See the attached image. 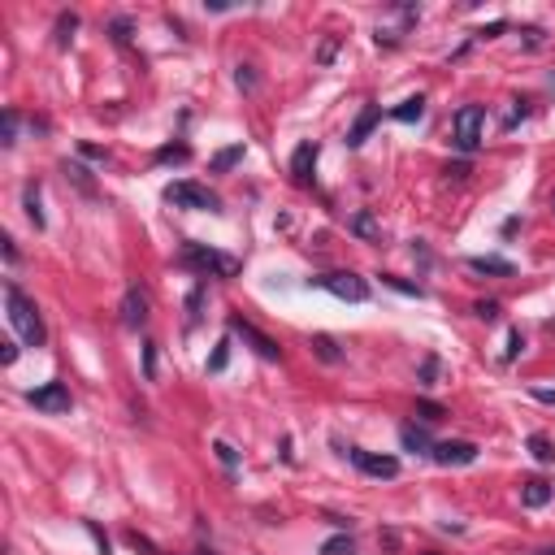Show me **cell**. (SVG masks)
I'll use <instances>...</instances> for the list:
<instances>
[{
	"mask_svg": "<svg viewBox=\"0 0 555 555\" xmlns=\"http://www.w3.org/2000/svg\"><path fill=\"white\" fill-rule=\"evenodd\" d=\"M469 269H473V273H494V278H512V273H516V265L504 260V256H473Z\"/></svg>",
	"mask_w": 555,
	"mask_h": 555,
	"instance_id": "15",
	"label": "cell"
},
{
	"mask_svg": "<svg viewBox=\"0 0 555 555\" xmlns=\"http://www.w3.org/2000/svg\"><path fill=\"white\" fill-rule=\"evenodd\" d=\"M108 35H113V44H118V48H131V35H135L131 18H113V22H108Z\"/></svg>",
	"mask_w": 555,
	"mask_h": 555,
	"instance_id": "27",
	"label": "cell"
},
{
	"mask_svg": "<svg viewBox=\"0 0 555 555\" xmlns=\"http://www.w3.org/2000/svg\"><path fill=\"white\" fill-rule=\"evenodd\" d=\"M78 152H83L87 161H108V152H104V148H96V143H78Z\"/></svg>",
	"mask_w": 555,
	"mask_h": 555,
	"instance_id": "42",
	"label": "cell"
},
{
	"mask_svg": "<svg viewBox=\"0 0 555 555\" xmlns=\"http://www.w3.org/2000/svg\"><path fill=\"white\" fill-rule=\"evenodd\" d=\"M31 404L39 408V412H52V417H57V412H70V386L66 382H44V386H35V391H31Z\"/></svg>",
	"mask_w": 555,
	"mask_h": 555,
	"instance_id": "7",
	"label": "cell"
},
{
	"mask_svg": "<svg viewBox=\"0 0 555 555\" xmlns=\"http://www.w3.org/2000/svg\"><path fill=\"white\" fill-rule=\"evenodd\" d=\"M399 442H404L408 452H417V456H429V452H434V442H429V434H425L421 425H404V429H399Z\"/></svg>",
	"mask_w": 555,
	"mask_h": 555,
	"instance_id": "17",
	"label": "cell"
},
{
	"mask_svg": "<svg viewBox=\"0 0 555 555\" xmlns=\"http://www.w3.org/2000/svg\"><path fill=\"white\" fill-rule=\"evenodd\" d=\"M143 377L156 382V343H143Z\"/></svg>",
	"mask_w": 555,
	"mask_h": 555,
	"instance_id": "38",
	"label": "cell"
},
{
	"mask_svg": "<svg viewBox=\"0 0 555 555\" xmlns=\"http://www.w3.org/2000/svg\"><path fill=\"white\" fill-rule=\"evenodd\" d=\"M538 404H555V391H546V386H534V391H529Z\"/></svg>",
	"mask_w": 555,
	"mask_h": 555,
	"instance_id": "46",
	"label": "cell"
},
{
	"mask_svg": "<svg viewBox=\"0 0 555 555\" xmlns=\"http://www.w3.org/2000/svg\"><path fill=\"white\" fill-rule=\"evenodd\" d=\"M195 555H213V551H208V546H195Z\"/></svg>",
	"mask_w": 555,
	"mask_h": 555,
	"instance_id": "48",
	"label": "cell"
},
{
	"mask_svg": "<svg viewBox=\"0 0 555 555\" xmlns=\"http://www.w3.org/2000/svg\"><path fill=\"white\" fill-rule=\"evenodd\" d=\"M429 460L434 464H442V469H460V464H473L477 460V447L473 442H434V452H429Z\"/></svg>",
	"mask_w": 555,
	"mask_h": 555,
	"instance_id": "8",
	"label": "cell"
},
{
	"mask_svg": "<svg viewBox=\"0 0 555 555\" xmlns=\"http://www.w3.org/2000/svg\"><path fill=\"white\" fill-rule=\"evenodd\" d=\"M504 31H508V22H490V26L477 31V39H494V35H504Z\"/></svg>",
	"mask_w": 555,
	"mask_h": 555,
	"instance_id": "44",
	"label": "cell"
},
{
	"mask_svg": "<svg viewBox=\"0 0 555 555\" xmlns=\"http://www.w3.org/2000/svg\"><path fill=\"white\" fill-rule=\"evenodd\" d=\"M213 452H217V460L226 464V469H235V464H239V452L230 447V442H213Z\"/></svg>",
	"mask_w": 555,
	"mask_h": 555,
	"instance_id": "36",
	"label": "cell"
},
{
	"mask_svg": "<svg viewBox=\"0 0 555 555\" xmlns=\"http://www.w3.org/2000/svg\"><path fill=\"white\" fill-rule=\"evenodd\" d=\"M321 555H356V538L352 534H335L321 542Z\"/></svg>",
	"mask_w": 555,
	"mask_h": 555,
	"instance_id": "21",
	"label": "cell"
},
{
	"mask_svg": "<svg viewBox=\"0 0 555 555\" xmlns=\"http://www.w3.org/2000/svg\"><path fill=\"white\" fill-rule=\"evenodd\" d=\"M347 230H352L356 239H365V243H382V221L373 217V208H360V213H352Z\"/></svg>",
	"mask_w": 555,
	"mask_h": 555,
	"instance_id": "12",
	"label": "cell"
},
{
	"mask_svg": "<svg viewBox=\"0 0 555 555\" xmlns=\"http://www.w3.org/2000/svg\"><path fill=\"white\" fill-rule=\"evenodd\" d=\"M235 83H239V91H256V87H260L256 66H239V70H235Z\"/></svg>",
	"mask_w": 555,
	"mask_h": 555,
	"instance_id": "32",
	"label": "cell"
},
{
	"mask_svg": "<svg viewBox=\"0 0 555 555\" xmlns=\"http://www.w3.org/2000/svg\"><path fill=\"white\" fill-rule=\"evenodd\" d=\"M473 312H477L482 321H499V317H504V308H499V300H477V304H473Z\"/></svg>",
	"mask_w": 555,
	"mask_h": 555,
	"instance_id": "34",
	"label": "cell"
},
{
	"mask_svg": "<svg viewBox=\"0 0 555 555\" xmlns=\"http://www.w3.org/2000/svg\"><path fill=\"white\" fill-rule=\"evenodd\" d=\"M529 452H534L538 464H555V442H551L546 434H534V438H529Z\"/></svg>",
	"mask_w": 555,
	"mask_h": 555,
	"instance_id": "23",
	"label": "cell"
},
{
	"mask_svg": "<svg viewBox=\"0 0 555 555\" xmlns=\"http://www.w3.org/2000/svg\"><path fill=\"white\" fill-rule=\"evenodd\" d=\"M187 156H191L187 143H165V148L156 152V161H187Z\"/></svg>",
	"mask_w": 555,
	"mask_h": 555,
	"instance_id": "35",
	"label": "cell"
},
{
	"mask_svg": "<svg viewBox=\"0 0 555 555\" xmlns=\"http://www.w3.org/2000/svg\"><path fill=\"white\" fill-rule=\"evenodd\" d=\"M438 369H442V360H438V356H425V360H421V373H417V382H421V386H438Z\"/></svg>",
	"mask_w": 555,
	"mask_h": 555,
	"instance_id": "29",
	"label": "cell"
},
{
	"mask_svg": "<svg viewBox=\"0 0 555 555\" xmlns=\"http://www.w3.org/2000/svg\"><path fill=\"white\" fill-rule=\"evenodd\" d=\"M382 282L391 287V291H399V295H412V300H425V287L421 282H408V278H395V273H382Z\"/></svg>",
	"mask_w": 555,
	"mask_h": 555,
	"instance_id": "22",
	"label": "cell"
},
{
	"mask_svg": "<svg viewBox=\"0 0 555 555\" xmlns=\"http://www.w3.org/2000/svg\"><path fill=\"white\" fill-rule=\"evenodd\" d=\"M551 494H555V486H551V482L529 477V482L521 486V504H525V508H546V504H551Z\"/></svg>",
	"mask_w": 555,
	"mask_h": 555,
	"instance_id": "14",
	"label": "cell"
},
{
	"mask_svg": "<svg viewBox=\"0 0 555 555\" xmlns=\"http://www.w3.org/2000/svg\"><path fill=\"white\" fill-rule=\"evenodd\" d=\"M425 555H434V551H425Z\"/></svg>",
	"mask_w": 555,
	"mask_h": 555,
	"instance_id": "51",
	"label": "cell"
},
{
	"mask_svg": "<svg viewBox=\"0 0 555 555\" xmlns=\"http://www.w3.org/2000/svg\"><path fill=\"white\" fill-rule=\"evenodd\" d=\"M126 542H131V546H135V551H143V555H165V551H161V546H156V542H148V538H143V534H139V529H126Z\"/></svg>",
	"mask_w": 555,
	"mask_h": 555,
	"instance_id": "33",
	"label": "cell"
},
{
	"mask_svg": "<svg viewBox=\"0 0 555 555\" xmlns=\"http://www.w3.org/2000/svg\"><path fill=\"white\" fill-rule=\"evenodd\" d=\"M178 260H183L187 269L204 273V278H221V282H230V278H239V269H243L235 256H226V252H213V248H204V243H187Z\"/></svg>",
	"mask_w": 555,
	"mask_h": 555,
	"instance_id": "2",
	"label": "cell"
},
{
	"mask_svg": "<svg viewBox=\"0 0 555 555\" xmlns=\"http://www.w3.org/2000/svg\"><path fill=\"white\" fill-rule=\"evenodd\" d=\"M14 143H18V113L5 108V148H14Z\"/></svg>",
	"mask_w": 555,
	"mask_h": 555,
	"instance_id": "39",
	"label": "cell"
},
{
	"mask_svg": "<svg viewBox=\"0 0 555 555\" xmlns=\"http://www.w3.org/2000/svg\"><path fill=\"white\" fill-rule=\"evenodd\" d=\"M525 352V339H521V330H512V335H508V347H504V360H516Z\"/></svg>",
	"mask_w": 555,
	"mask_h": 555,
	"instance_id": "40",
	"label": "cell"
},
{
	"mask_svg": "<svg viewBox=\"0 0 555 555\" xmlns=\"http://www.w3.org/2000/svg\"><path fill=\"white\" fill-rule=\"evenodd\" d=\"M230 330H235V335H239V339H243V343L260 356V360H282V347H278L269 335H260V330H256L252 321H243L239 312H230Z\"/></svg>",
	"mask_w": 555,
	"mask_h": 555,
	"instance_id": "6",
	"label": "cell"
},
{
	"mask_svg": "<svg viewBox=\"0 0 555 555\" xmlns=\"http://www.w3.org/2000/svg\"><path fill=\"white\" fill-rule=\"evenodd\" d=\"M61 170H66V178H70V183H74V187L83 191V195H96V183H91V174L83 170V165H70V161H66Z\"/></svg>",
	"mask_w": 555,
	"mask_h": 555,
	"instance_id": "24",
	"label": "cell"
},
{
	"mask_svg": "<svg viewBox=\"0 0 555 555\" xmlns=\"http://www.w3.org/2000/svg\"><path fill=\"white\" fill-rule=\"evenodd\" d=\"M308 287H321V291L339 295V300H347V304H365V300H369V282H365L360 273H352V269L317 273V278H308Z\"/></svg>",
	"mask_w": 555,
	"mask_h": 555,
	"instance_id": "4",
	"label": "cell"
},
{
	"mask_svg": "<svg viewBox=\"0 0 555 555\" xmlns=\"http://www.w3.org/2000/svg\"><path fill=\"white\" fill-rule=\"evenodd\" d=\"M551 87H555V74H551Z\"/></svg>",
	"mask_w": 555,
	"mask_h": 555,
	"instance_id": "50",
	"label": "cell"
},
{
	"mask_svg": "<svg viewBox=\"0 0 555 555\" xmlns=\"http://www.w3.org/2000/svg\"><path fill=\"white\" fill-rule=\"evenodd\" d=\"M521 35H525V44H529V48H542V31H538V26H525Z\"/></svg>",
	"mask_w": 555,
	"mask_h": 555,
	"instance_id": "45",
	"label": "cell"
},
{
	"mask_svg": "<svg viewBox=\"0 0 555 555\" xmlns=\"http://www.w3.org/2000/svg\"><path fill=\"white\" fill-rule=\"evenodd\" d=\"M442 174H447V183H464V178L473 174V165H469V161H456V165H447Z\"/></svg>",
	"mask_w": 555,
	"mask_h": 555,
	"instance_id": "37",
	"label": "cell"
},
{
	"mask_svg": "<svg viewBox=\"0 0 555 555\" xmlns=\"http://www.w3.org/2000/svg\"><path fill=\"white\" fill-rule=\"evenodd\" d=\"M230 365V339H221L217 347H213V356H208V373H221Z\"/></svg>",
	"mask_w": 555,
	"mask_h": 555,
	"instance_id": "28",
	"label": "cell"
},
{
	"mask_svg": "<svg viewBox=\"0 0 555 555\" xmlns=\"http://www.w3.org/2000/svg\"><path fill=\"white\" fill-rule=\"evenodd\" d=\"M5 304H9V321H14V330L22 335V343H26V347H44V343H48V330H44V317H39L35 300H31L18 282H5Z\"/></svg>",
	"mask_w": 555,
	"mask_h": 555,
	"instance_id": "1",
	"label": "cell"
},
{
	"mask_svg": "<svg viewBox=\"0 0 555 555\" xmlns=\"http://www.w3.org/2000/svg\"><path fill=\"white\" fill-rule=\"evenodd\" d=\"M74 31H78V14H61L57 18V48H70Z\"/></svg>",
	"mask_w": 555,
	"mask_h": 555,
	"instance_id": "25",
	"label": "cell"
},
{
	"mask_svg": "<svg viewBox=\"0 0 555 555\" xmlns=\"http://www.w3.org/2000/svg\"><path fill=\"white\" fill-rule=\"evenodd\" d=\"M339 44H343L339 35H325L321 48H317V66H330V61H335V57H339Z\"/></svg>",
	"mask_w": 555,
	"mask_h": 555,
	"instance_id": "30",
	"label": "cell"
},
{
	"mask_svg": "<svg viewBox=\"0 0 555 555\" xmlns=\"http://www.w3.org/2000/svg\"><path fill=\"white\" fill-rule=\"evenodd\" d=\"M421 113H425V96H408V100H399L391 108L395 122H421Z\"/></svg>",
	"mask_w": 555,
	"mask_h": 555,
	"instance_id": "18",
	"label": "cell"
},
{
	"mask_svg": "<svg viewBox=\"0 0 555 555\" xmlns=\"http://www.w3.org/2000/svg\"><path fill=\"white\" fill-rule=\"evenodd\" d=\"M452 131H456V148H460L464 156H473V152L482 148V139H486V108H482V104H464V108H456Z\"/></svg>",
	"mask_w": 555,
	"mask_h": 555,
	"instance_id": "3",
	"label": "cell"
},
{
	"mask_svg": "<svg viewBox=\"0 0 555 555\" xmlns=\"http://www.w3.org/2000/svg\"><path fill=\"white\" fill-rule=\"evenodd\" d=\"M377 542H382L386 551H399V534H395V529H382V534H377Z\"/></svg>",
	"mask_w": 555,
	"mask_h": 555,
	"instance_id": "43",
	"label": "cell"
},
{
	"mask_svg": "<svg viewBox=\"0 0 555 555\" xmlns=\"http://www.w3.org/2000/svg\"><path fill=\"white\" fill-rule=\"evenodd\" d=\"M347 460H352L360 473H369V477H395V473H399V460H395V456H373V452H360V447H347Z\"/></svg>",
	"mask_w": 555,
	"mask_h": 555,
	"instance_id": "9",
	"label": "cell"
},
{
	"mask_svg": "<svg viewBox=\"0 0 555 555\" xmlns=\"http://www.w3.org/2000/svg\"><path fill=\"white\" fill-rule=\"evenodd\" d=\"M308 347H312V356H317V360H325V365H339V360H343L339 339H330V335H312V339H308Z\"/></svg>",
	"mask_w": 555,
	"mask_h": 555,
	"instance_id": "16",
	"label": "cell"
},
{
	"mask_svg": "<svg viewBox=\"0 0 555 555\" xmlns=\"http://www.w3.org/2000/svg\"><path fill=\"white\" fill-rule=\"evenodd\" d=\"M5 260H9V265H18V243H14L9 235H5Z\"/></svg>",
	"mask_w": 555,
	"mask_h": 555,
	"instance_id": "47",
	"label": "cell"
},
{
	"mask_svg": "<svg viewBox=\"0 0 555 555\" xmlns=\"http://www.w3.org/2000/svg\"><path fill=\"white\" fill-rule=\"evenodd\" d=\"M534 555H555V546H546V551H534Z\"/></svg>",
	"mask_w": 555,
	"mask_h": 555,
	"instance_id": "49",
	"label": "cell"
},
{
	"mask_svg": "<svg viewBox=\"0 0 555 555\" xmlns=\"http://www.w3.org/2000/svg\"><path fill=\"white\" fill-rule=\"evenodd\" d=\"M377 122H382V108H377V104H369L365 113H360V118L352 122V131H347V139H343V143H347V148H360V143L369 139V131H373Z\"/></svg>",
	"mask_w": 555,
	"mask_h": 555,
	"instance_id": "13",
	"label": "cell"
},
{
	"mask_svg": "<svg viewBox=\"0 0 555 555\" xmlns=\"http://www.w3.org/2000/svg\"><path fill=\"white\" fill-rule=\"evenodd\" d=\"M417 417H421V421H442V417H447V408L434 404V399H417Z\"/></svg>",
	"mask_w": 555,
	"mask_h": 555,
	"instance_id": "31",
	"label": "cell"
},
{
	"mask_svg": "<svg viewBox=\"0 0 555 555\" xmlns=\"http://www.w3.org/2000/svg\"><path fill=\"white\" fill-rule=\"evenodd\" d=\"M143 321H148V295L139 287H126V295H122V325L139 330Z\"/></svg>",
	"mask_w": 555,
	"mask_h": 555,
	"instance_id": "11",
	"label": "cell"
},
{
	"mask_svg": "<svg viewBox=\"0 0 555 555\" xmlns=\"http://www.w3.org/2000/svg\"><path fill=\"white\" fill-rule=\"evenodd\" d=\"M22 204H26V217H31V226H35V230H44V208H39V183H35V178L26 183V191H22Z\"/></svg>",
	"mask_w": 555,
	"mask_h": 555,
	"instance_id": "19",
	"label": "cell"
},
{
	"mask_svg": "<svg viewBox=\"0 0 555 555\" xmlns=\"http://www.w3.org/2000/svg\"><path fill=\"white\" fill-rule=\"evenodd\" d=\"M317 143L312 139H304L300 148H295V156H291V178H295V187H308L312 183V165H317Z\"/></svg>",
	"mask_w": 555,
	"mask_h": 555,
	"instance_id": "10",
	"label": "cell"
},
{
	"mask_svg": "<svg viewBox=\"0 0 555 555\" xmlns=\"http://www.w3.org/2000/svg\"><path fill=\"white\" fill-rule=\"evenodd\" d=\"M243 152H248L243 143H230V148H221V152L213 156V174H226L230 165H239V161H243Z\"/></svg>",
	"mask_w": 555,
	"mask_h": 555,
	"instance_id": "20",
	"label": "cell"
},
{
	"mask_svg": "<svg viewBox=\"0 0 555 555\" xmlns=\"http://www.w3.org/2000/svg\"><path fill=\"white\" fill-rule=\"evenodd\" d=\"M165 204H174V208H195V213H221L217 191H208L204 183H191V178L165 187Z\"/></svg>",
	"mask_w": 555,
	"mask_h": 555,
	"instance_id": "5",
	"label": "cell"
},
{
	"mask_svg": "<svg viewBox=\"0 0 555 555\" xmlns=\"http://www.w3.org/2000/svg\"><path fill=\"white\" fill-rule=\"evenodd\" d=\"M204 295H208V287H204V282L187 295V325H195V321L204 317Z\"/></svg>",
	"mask_w": 555,
	"mask_h": 555,
	"instance_id": "26",
	"label": "cell"
},
{
	"mask_svg": "<svg viewBox=\"0 0 555 555\" xmlns=\"http://www.w3.org/2000/svg\"><path fill=\"white\" fill-rule=\"evenodd\" d=\"M0 360H5V365L18 360V343H14V339H0Z\"/></svg>",
	"mask_w": 555,
	"mask_h": 555,
	"instance_id": "41",
	"label": "cell"
}]
</instances>
